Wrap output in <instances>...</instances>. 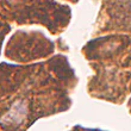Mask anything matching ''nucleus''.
<instances>
[{
    "label": "nucleus",
    "mask_w": 131,
    "mask_h": 131,
    "mask_svg": "<svg viewBox=\"0 0 131 131\" xmlns=\"http://www.w3.org/2000/svg\"><path fill=\"white\" fill-rule=\"evenodd\" d=\"M26 114V105L24 101H17L13 106L10 108V111L5 113L0 119V123L5 126H13L23 122Z\"/></svg>",
    "instance_id": "1"
}]
</instances>
